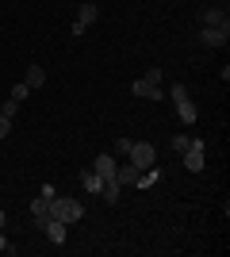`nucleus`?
I'll list each match as a JSON object with an SVG mask.
<instances>
[{"label": "nucleus", "instance_id": "nucleus-1", "mask_svg": "<svg viewBox=\"0 0 230 257\" xmlns=\"http://www.w3.org/2000/svg\"><path fill=\"white\" fill-rule=\"evenodd\" d=\"M50 215L62 219L66 226H73V223L85 219V204H81L77 196H54V200H50Z\"/></svg>", "mask_w": 230, "mask_h": 257}, {"label": "nucleus", "instance_id": "nucleus-2", "mask_svg": "<svg viewBox=\"0 0 230 257\" xmlns=\"http://www.w3.org/2000/svg\"><path fill=\"white\" fill-rule=\"evenodd\" d=\"M127 161H131L134 169H153V165H157V150H153L150 142H131Z\"/></svg>", "mask_w": 230, "mask_h": 257}, {"label": "nucleus", "instance_id": "nucleus-3", "mask_svg": "<svg viewBox=\"0 0 230 257\" xmlns=\"http://www.w3.org/2000/svg\"><path fill=\"white\" fill-rule=\"evenodd\" d=\"M180 161H184L188 173H203V165H207V158H203V139H188V150L180 154Z\"/></svg>", "mask_w": 230, "mask_h": 257}, {"label": "nucleus", "instance_id": "nucleus-4", "mask_svg": "<svg viewBox=\"0 0 230 257\" xmlns=\"http://www.w3.org/2000/svg\"><path fill=\"white\" fill-rule=\"evenodd\" d=\"M199 46H207V50H219V46L230 43V27H199L196 31Z\"/></svg>", "mask_w": 230, "mask_h": 257}, {"label": "nucleus", "instance_id": "nucleus-5", "mask_svg": "<svg viewBox=\"0 0 230 257\" xmlns=\"http://www.w3.org/2000/svg\"><path fill=\"white\" fill-rule=\"evenodd\" d=\"M199 27H230V12L226 4H211L199 12Z\"/></svg>", "mask_w": 230, "mask_h": 257}, {"label": "nucleus", "instance_id": "nucleus-6", "mask_svg": "<svg viewBox=\"0 0 230 257\" xmlns=\"http://www.w3.org/2000/svg\"><path fill=\"white\" fill-rule=\"evenodd\" d=\"M43 234H46V242H50V246H62V242H66V234H69V226L62 223V219H54V215H50V219H46V226H43Z\"/></svg>", "mask_w": 230, "mask_h": 257}, {"label": "nucleus", "instance_id": "nucleus-7", "mask_svg": "<svg viewBox=\"0 0 230 257\" xmlns=\"http://www.w3.org/2000/svg\"><path fill=\"white\" fill-rule=\"evenodd\" d=\"M131 92L134 96H142V100H161V85H153V81H146V77H138V81H131Z\"/></svg>", "mask_w": 230, "mask_h": 257}, {"label": "nucleus", "instance_id": "nucleus-8", "mask_svg": "<svg viewBox=\"0 0 230 257\" xmlns=\"http://www.w3.org/2000/svg\"><path fill=\"white\" fill-rule=\"evenodd\" d=\"M115 169H119V158H115V154H100V158L92 161V173H100L104 181H111V177H115Z\"/></svg>", "mask_w": 230, "mask_h": 257}, {"label": "nucleus", "instance_id": "nucleus-9", "mask_svg": "<svg viewBox=\"0 0 230 257\" xmlns=\"http://www.w3.org/2000/svg\"><path fill=\"white\" fill-rule=\"evenodd\" d=\"M31 219H35L39 230L46 226V219H50V200H46V196H35V200H31Z\"/></svg>", "mask_w": 230, "mask_h": 257}, {"label": "nucleus", "instance_id": "nucleus-10", "mask_svg": "<svg viewBox=\"0 0 230 257\" xmlns=\"http://www.w3.org/2000/svg\"><path fill=\"white\" fill-rule=\"evenodd\" d=\"M23 85L31 88V92H39V88L46 85V69H43L39 62H35V65H27V73H23Z\"/></svg>", "mask_w": 230, "mask_h": 257}, {"label": "nucleus", "instance_id": "nucleus-11", "mask_svg": "<svg viewBox=\"0 0 230 257\" xmlns=\"http://www.w3.org/2000/svg\"><path fill=\"white\" fill-rule=\"evenodd\" d=\"M138 173H142V169H134L131 161H119V169H115V177H111V181H119L123 188H134V181H138Z\"/></svg>", "mask_w": 230, "mask_h": 257}, {"label": "nucleus", "instance_id": "nucleus-12", "mask_svg": "<svg viewBox=\"0 0 230 257\" xmlns=\"http://www.w3.org/2000/svg\"><path fill=\"white\" fill-rule=\"evenodd\" d=\"M176 115H180V123H188V127H192V123H196L199 119V111H196V104H192V96H184V100H176Z\"/></svg>", "mask_w": 230, "mask_h": 257}, {"label": "nucleus", "instance_id": "nucleus-13", "mask_svg": "<svg viewBox=\"0 0 230 257\" xmlns=\"http://www.w3.org/2000/svg\"><path fill=\"white\" fill-rule=\"evenodd\" d=\"M81 188H85L88 196H100V188H104V177H100V173H92V169H85V173H81Z\"/></svg>", "mask_w": 230, "mask_h": 257}, {"label": "nucleus", "instance_id": "nucleus-14", "mask_svg": "<svg viewBox=\"0 0 230 257\" xmlns=\"http://www.w3.org/2000/svg\"><path fill=\"white\" fill-rule=\"evenodd\" d=\"M77 20L85 23V27H92V23L100 20V4H92V0H85V4L77 8Z\"/></svg>", "mask_w": 230, "mask_h": 257}, {"label": "nucleus", "instance_id": "nucleus-15", "mask_svg": "<svg viewBox=\"0 0 230 257\" xmlns=\"http://www.w3.org/2000/svg\"><path fill=\"white\" fill-rule=\"evenodd\" d=\"M100 196H104V204H111V207H115V204L123 200V184H119V181H104Z\"/></svg>", "mask_w": 230, "mask_h": 257}, {"label": "nucleus", "instance_id": "nucleus-16", "mask_svg": "<svg viewBox=\"0 0 230 257\" xmlns=\"http://www.w3.org/2000/svg\"><path fill=\"white\" fill-rule=\"evenodd\" d=\"M0 115H8V119H16V115H20V100H0Z\"/></svg>", "mask_w": 230, "mask_h": 257}, {"label": "nucleus", "instance_id": "nucleus-17", "mask_svg": "<svg viewBox=\"0 0 230 257\" xmlns=\"http://www.w3.org/2000/svg\"><path fill=\"white\" fill-rule=\"evenodd\" d=\"M188 139H192V135H173V139H169V150H173V154H184L188 150Z\"/></svg>", "mask_w": 230, "mask_h": 257}, {"label": "nucleus", "instance_id": "nucleus-18", "mask_svg": "<svg viewBox=\"0 0 230 257\" xmlns=\"http://www.w3.org/2000/svg\"><path fill=\"white\" fill-rule=\"evenodd\" d=\"M8 96H12V100H20V104H23V100L31 96V88H27V85L20 81V85H12V92H8Z\"/></svg>", "mask_w": 230, "mask_h": 257}, {"label": "nucleus", "instance_id": "nucleus-19", "mask_svg": "<svg viewBox=\"0 0 230 257\" xmlns=\"http://www.w3.org/2000/svg\"><path fill=\"white\" fill-rule=\"evenodd\" d=\"M184 96H188L184 85H169V100H173V104H176V100H184Z\"/></svg>", "mask_w": 230, "mask_h": 257}, {"label": "nucleus", "instance_id": "nucleus-20", "mask_svg": "<svg viewBox=\"0 0 230 257\" xmlns=\"http://www.w3.org/2000/svg\"><path fill=\"white\" fill-rule=\"evenodd\" d=\"M115 154L127 158V154H131V139H115Z\"/></svg>", "mask_w": 230, "mask_h": 257}, {"label": "nucleus", "instance_id": "nucleus-21", "mask_svg": "<svg viewBox=\"0 0 230 257\" xmlns=\"http://www.w3.org/2000/svg\"><path fill=\"white\" fill-rule=\"evenodd\" d=\"M8 135H12V119L0 115V139H8Z\"/></svg>", "mask_w": 230, "mask_h": 257}, {"label": "nucleus", "instance_id": "nucleus-22", "mask_svg": "<svg viewBox=\"0 0 230 257\" xmlns=\"http://www.w3.org/2000/svg\"><path fill=\"white\" fill-rule=\"evenodd\" d=\"M39 196H46V200H54V196H58V188H54V184H39Z\"/></svg>", "mask_w": 230, "mask_h": 257}, {"label": "nucleus", "instance_id": "nucleus-23", "mask_svg": "<svg viewBox=\"0 0 230 257\" xmlns=\"http://www.w3.org/2000/svg\"><path fill=\"white\" fill-rule=\"evenodd\" d=\"M85 31H88L85 23H81V20H73V27H69V35H73V39H81V35H85Z\"/></svg>", "mask_w": 230, "mask_h": 257}, {"label": "nucleus", "instance_id": "nucleus-24", "mask_svg": "<svg viewBox=\"0 0 230 257\" xmlns=\"http://www.w3.org/2000/svg\"><path fill=\"white\" fill-rule=\"evenodd\" d=\"M4 226H8V211H4V207H0V230H4Z\"/></svg>", "mask_w": 230, "mask_h": 257}]
</instances>
